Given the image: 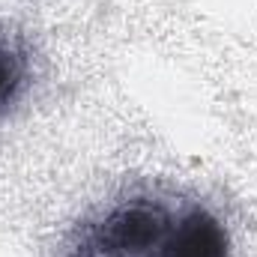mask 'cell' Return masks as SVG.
Returning <instances> with one entry per match:
<instances>
[{
    "label": "cell",
    "instance_id": "6da1fadb",
    "mask_svg": "<svg viewBox=\"0 0 257 257\" xmlns=\"http://www.w3.org/2000/svg\"><path fill=\"white\" fill-rule=\"evenodd\" d=\"M60 257H230V233L194 197L138 189L75 221Z\"/></svg>",
    "mask_w": 257,
    "mask_h": 257
},
{
    "label": "cell",
    "instance_id": "7a4b0ae2",
    "mask_svg": "<svg viewBox=\"0 0 257 257\" xmlns=\"http://www.w3.org/2000/svg\"><path fill=\"white\" fill-rule=\"evenodd\" d=\"M30 87V54L18 36L0 33V117H6Z\"/></svg>",
    "mask_w": 257,
    "mask_h": 257
}]
</instances>
